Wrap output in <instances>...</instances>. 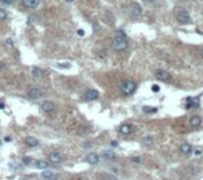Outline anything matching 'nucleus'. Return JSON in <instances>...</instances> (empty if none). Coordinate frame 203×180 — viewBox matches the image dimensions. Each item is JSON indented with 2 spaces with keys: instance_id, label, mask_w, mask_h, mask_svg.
<instances>
[{
  "instance_id": "21",
  "label": "nucleus",
  "mask_w": 203,
  "mask_h": 180,
  "mask_svg": "<svg viewBox=\"0 0 203 180\" xmlns=\"http://www.w3.org/2000/svg\"><path fill=\"white\" fill-rule=\"evenodd\" d=\"M143 112L145 113H156L157 109L156 108H148V106H143Z\"/></svg>"
},
{
  "instance_id": "17",
  "label": "nucleus",
  "mask_w": 203,
  "mask_h": 180,
  "mask_svg": "<svg viewBox=\"0 0 203 180\" xmlns=\"http://www.w3.org/2000/svg\"><path fill=\"white\" fill-rule=\"evenodd\" d=\"M25 144H27L28 147H32V148H33V147L39 145V141H38L35 137H31V135H29V137L25 138Z\"/></svg>"
},
{
  "instance_id": "24",
  "label": "nucleus",
  "mask_w": 203,
  "mask_h": 180,
  "mask_svg": "<svg viewBox=\"0 0 203 180\" xmlns=\"http://www.w3.org/2000/svg\"><path fill=\"white\" fill-rule=\"evenodd\" d=\"M57 67H60V68H68V67H70V64H68V63H58Z\"/></svg>"
},
{
  "instance_id": "31",
  "label": "nucleus",
  "mask_w": 203,
  "mask_h": 180,
  "mask_svg": "<svg viewBox=\"0 0 203 180\" xmlns=\"http://www.w3.org/2000/svg\"><path fill=\"white\" fill-rule=\"evenodd\" d=\"M200 154H202V151H200V150H197V151H195V155H197V156H199V155H200Z\"/></svg>"
},
{
  "instance_id": "33",
  "label": "nucleus",
  "mask_w": 203,
  "mask_h": 180,
  "mask_svg": "<svg viewBox=\"0 0 203 180\" xmlns=\"http://www.w3.org/2000/svg\"><path fill=\"white\" fill-rule=\"evenodd\" d=\"M132 161H133V162H139L141 158H132Z\"/></svg>"
},
{
  "instance_id": "20",
  "label": "nucleus",
  "mask_w": 203,
  "mask_h": 180,
  "mask_svg": "<svg viewBox=\"0 0 203 180\" xmlns=\"http://www.w3.org/2000/svg\"><path fill=\"white\" fill-rule=\"evenodd\" d=\"M142 143H143V145H152L153 144V137H150V135H146V137H143V140H142Z\"/></svg>"
},
{
  "instance_id": "13",
  "label": "nucleus",
  "mask_w": 203,
  "mask_h": 180,
  "mask_svg": "<svg viewBox=\"0 0 203 180\" xmlns=\"http://www.w3.org/2000/svg\"><path fill=\"white\" fill-rule=\"evenodd\" d=\"M202 123H203V120H202V117L200 116H197V115H195V116H192L191 119H189V124L192 126V127H200L202 126Z\"/></svg>"
},
{
  "instance_id": "12",
  "label": "nucleus",
  "mask_w": 203,
  "mask_h": 180,
  "mask_svg": "<svg viewBox=\"0 0 203 180\" xmlns=\"http://www.w3.org/2000/svg\"><path fill=\"white\" fill-rule=\"evenodd\" d=\"M42 177L45 180H57L58 176L56 173H53L52 170H49V169H45V170L42 172Z\"/></svg>"
},
{
  "instance_id": "25",
  "label": "nucleus",
  "mask_w": 203,
  "mask_h": 180,
  "mask_svg": "<svg viewBox=\"0 0 203 180\" xmlns=\"http://www.w3.org/2000/svg\"><path fill=\"white\" fill-rule=\"evenodd\" d=\"M3 4H7V6H10V4H13L15 2V0H0Z\"/></svg>"
},
{
  "instance_id": "9",
  "label": "nucleus",
  "mask_w": 203,
  "mask_h": 180,
  "mask_svg": "<svg viewBox=\"0 0 203 180\" xmlns=\"http://www.w3.org/2000/svg\"><path fill=\"white\" fill-rule=\"evenodd\" d=\"M21 2H22V6H24L25 9H29V10L36 9V7L40 4V0H21Z\"/></svg>"
},
{
  "instance_id": "6",
  "label": "nucleus",
  "mask_w": 203,
  "mask_h": 180,
  "mask_svg": "<svg viewBox=\"0 0 203 180\" xmlns=\"http://www.w3.org/2000/svg\"><path fill=\"white\" fill-rule=\"evenodd\" d=\"M42 95H43V92H42V89H40V88L32 87V88L28 89V98H29V99H39Z\"/></svg>"
},
{
  "instance_id": "16",
  "label": "nucleus",
  "mask_w": 203,
  "mask_h": 180,
  "mask_svg": "<svg viewBox=\"0 0 203 180\" xmlns=\"http://www.w3.org/2000/svg\"><path fill=\"white\" fill-rule=\"evenodd\" d=\"M86 162H88V163H91V165H96L97 162H99V155H97V154H89V155H86Z\"/></svg>"
},
{
  "instance_id": "19",
  "label": "nucleus",
  "mask_w": 203,
  "mask_h": 180,
  "mask_svg": "<svg viewBox=\"0 0 203 180\" xmlns=\"http://www.w3.org/2000/svg\"><path fill=\"white\" fill-rule=\"evenodd\" d=\"M103 158L107 159V161H111V159L115 158V154L111 152V151H103Z\"/></svg>"
},
{
  "instance_id": "2",
  "label": "nucleus",
  "mask_w": 203,
  "mask_h": 180,
  "mask_svg": "<svg viewBox=\"0 0 203 180\" xmlns=\"http://www.w3.org/2000/svg\"><path fill=\"white\" fill-rule=\"evenodd\" d=\"M120 89H121V92L124 95H131L137 89V83L133 80H124L121 85H120Z\"/></svg>"
},
{
  "instance_id": "7",
  "label": "nucleus",
  "mask_w": 203,
  "mask_h": 180,
  "mask_svg": "<svg viewBox=\"0 0 203 180\" xmlns=\"http://www.w3.org/2000/svg\"><path fill=\"white\" fill-rule=\"evenodd\" d=\"M97 98H99V92H97L96 89H86V91L84 92V99H85V101H95Z\"/></svg>"
},
{
  "instance_id": "32",
  "label": "nucleus",
  "mask_w": 203,
  "mask_h": 180,
  "mask_svg": "<svg viewBox=\"0 0 203 180\" xmlns=\"http://www.w3.org/2000/svg\"><path fill=\"white\" fill-rule=\"evenodd\" d=\"M111 145H113V147H117V145H118L117 141H111Z\"/></svg>"
},
{
  "instance_id": "14",
  "label": "nucleus",
  "mask_w": 203,
  "mask_h": 180,
  "mask_svg": "<svg viewBox=\"0 0 203 180\" xmlns=\"http://www.w3.org/2000/svg\"><path fill=\"white\" fill-rule=\"evenodd\" d=\"M179 151H181L184 155H191L192 154V145L188 143H184L181 144V147H179Z\"/></svg>"
},
{
  "instance_id": "35",
  "label": "nucleus",
  "mask_w": 203,
  "mask_h": 180,
  "mask_svg": "<svg viewBox=\"0 0 203 180\" xmlns=\"http://www.w3.org/2000/svg\"><path fill=\"white\" fill-rule=\"evenodd\" d=\"M145 2H148V3H150V2H153V0H145Z\"/></svg>"
},
{
  "instance_id": "18",
  "label": "nucleus",
  "mask_w": 203,
  "mask_h": 180,
  "mask_svg": "<svg viewBox=\"0 0 203 180\" xmlns=\"http://www.w3.org/2000/svg\"><path fill=\"white\" fill-rule=\"evenodd\" d=\"M35 165H36L38 169H40V170H45V169L49 168V162L47 161H42V159H40V161H36V163H35Z\"/></svg>"
},
{
  "instance_id": "11",
  "label": "nucleus",
  "mask_w": 203,
  "mask_h": 180,
  "mask_svg": "<svg viewBox=\"0 0 203 180\" xmlns=\"http://www.w3.org/2000/svg\"><path fill=\"white\" fill-rule=\"evenodd\" d=\"M120 134H122V135H127V134H131V133L133 131V127L130 124V123H122L121 126H120Z\"/></svg>"
},
{
  "instance_id": "26",
  "label": "nucleus",
  "mask_w": 203,
  "mask_h": 180,
  "mask_svg": "<svg viewBox=\"0 0 203 180\" xmlns=\"http://www.w3.org/2000/svg\"><path fill=\"white\" fill-rule=\"evenodd\" d=\"M4 45H6V48H11V46H13V41L11 39H6Z\"/></svg>"
},
{
  "instance_id": "34",
  "label": "nucleus",
  "mask_w": 203,
  "mask_h": 180,
  "mask_svg": "<svg viewBox=\"0 0 203 180\" xmlns=\"http://www.w3.org/2000/svg\"><path fill=\"white\" fill-rule=\"evenodd\" d=\"M4 141H11V137H4Z\"/></svg>"
},
{
  "instance_id": "27",
  "label": "nucleus",
  "mask_w": 203,
  "mask_h": 180,
  "mask_svg": "<svg viewBox=\"0 0 203 180\" xmlns=\"http://www.w3.org/2000/svg\"><path fill=\"white\" fill-rule=\"evenodd\" d=\"M22 162H24V163H27V165H28V163H31V162H32V159H31L29 156H25V158L22 159Z\"/></svg>"
},
{
  "instance_id": "22",
  "label": "nucleus",
  "mask_w": 203,
  "mask_h": 180,
  "mask_svg": "<svg viewBox=\"0 0 203 180\" xmlns=\"http://www.w3.org/2000/svg\"><path fill=\"white\" fill-rule=\"evenodd\" d=\"M102 177H103V180H117V179H115V176H113V174H109V173L102 174Z\"/></svg>"
},
{
  "instance_id": "8",
  "label": "nucleus",
  "mask_w": 203,
  "mask_h": 180,
  "mask_svg": "<svg viewBox=\"0 0 203 180\" xmlns=\"http://www.w3.org/2000/svg\"><path fill=\"white\" fill-rule=\"evenodd\" d=\"M61 155L58 152H50L47 155V162L49 163H53V165H58V163H60L61 162Z\"/></svg>"
},
{
  "instance_id": "37",
  "label": "nucleus",
  "mask_w": 203,
  "mask_h": 180,
  "mask_svg": "<svg viewBox=\"0 0 203 180\" xmlns=\"http://www.w3.org/2000/svg\"><path fill=\"white\" fill-rule=\"evenodd\" d=\"M67 2H71V0H67Z\"/></svg>"
},
{
  "instance_id": "15",
  "label": "nucleus",
  "mask_w": 203,
  "mask_h": 180,
  "mask_svg": "<svg viewBox=\"0 0 203 180\" xmlns=\"http://www.w3.org/2000/svg\"><path fill=\"white\" fill-rule=\"evenodd\" d=\"M31 76H32V78H35V80H40V78L43 77L42 68H39V67H32V70H31Z\"/></svg>"
},
{
  "instance_id": "30",
  "label": "nucleus",
  "mask_w": 203,
  "mask_h": 180,
  "mask_svg": "<svg viewBox=\"0 0 203 180\" xmlns=\"http://www.w3.org/2000/svg\"><path fill=\"white\" fill-rule=\"evenodd\" d=\"M4 70V63L3 61H0V71H3Z\"/></svg>"
},
{
  "instance_id": "28",
  "label": "nucleus",
  "mask_w": 203,
  "mask_h": 180,
  "mask_svg": "<svg viewBox=\"0 0 203 180\" xmlns=\"http://www.w3.org/2000/svg\"><path fill=\"white\" fill-rule=\"evenodd\" d=\"M152 91H153V92H159V91H160V88H159V85H153V87H152Z\"/></svg>"
},
{
  "instance_id": "3",
  "label": "nucleus",
  "mask_w": 203,
  "mask_h": 180,
  "mask_svg": "<svg viewBox=\"0 0 203 180\" xmlns=\"http://www.w3.org/2000/svg\"><path fill=\"white\" fill-rule=\"evenodd\" d=\"M175 17H177V21H178L179 24H186V22L191 21V15H189V13L186 11V10H178Z\"/></svg>"
},
{
  "instance_id": "36",
  "label": "nucleus",
  "mask_w": 203,
  "mask_h": 180,
  "mask_svg": "<svg viewBox=\"0 0 203 180\" xmlns=\"http://www.w3.org/2000/svg\"><path fill=\"white\" fill-rule=\"evenodd\" d=\"M202 55H203V49H202Z\"/></svg>"
},
{
  "instance_id": "10",
  "label": "nucleus",
  "mask_w": 203,
  "mask_h": 180,
  "mask_svg": "<svg viewBox=\"0 0 203 180\" xmlns=\"http://www.w3.org/2000/svg\"><path fill=\"white\" fill-rule=\"evenodd\" d=\"M55 108L56 106L52 101H43L42 105H40V109H42L45 113H52L53 110H55Z\"/></svg>"
},
{
  "instance_id": "23",
  "label": "nucleus",
  "mask_w": 203,
  "mask_h": 180,
  "mask_svg": "<svg viewBox=\"0 0 203 180\" xmlns=\"http://www.w3.org/2000/svg\"><path fill=\"white\" fill-rule=\"evenodd\" d=\"M7 18V11L3 9H0V21H3V20Z\"/></svg>"
},
{
  "instance_id": "29",
  "label": "nucleus",
  "mask_w": 203,
  "mask_h": 180,
  "mask_svg": "<svg viewBox=\"0 0 203 180\" xmlns=\"http://www.w3.org/2000/svg\"><path fill=\"white\" fill-rule=\"evenodd\" d=\"M78 35H79V37H84V35H85L84 29H78Z\"/></svg>"
},
{
  "instance_id": "5",
  "label": "nucleus",
  "mask_w": 203,
  "mask_h": 180,
  "mask_svg": "<svg viewBox=\"0 0 203 180\" xmlns=\"http://www.w3.org/2000/svg\"><path fill=\"white\" fill-rule=\"evenodd\" d=\"M130 13L133 18H138V17L142 15V9H141V6L138 3H131L130 4Z\"/></svg>"
},
{
  "instance_id": "4",
  "label": "nucleus",
  "mask_w": 203,
  "mask_h": 180,
  "mask_svg": "<svg viewBox=\"0 0 203 180\" xmlns=\"http://www.w3.org/2000/svg\"><path fill=\"white\" fill-rule=\"evenodd\" d=\"M155 77L157 80H160V81H166V83H168L171 80V74L166 70H161V68H159V70L155 71Z\"/></svg>"
},
{
  "instance_id": "1",
  "label": "nucleus",
  "mask_w": 203,
  "mask_h": 180,
  "mask_svg": "<svg viewBox=\"0 0 203 180\" xmlns=\"http://www.w3.org/2000/svg\"><path fill=\"white\" fill-rule=\"evenodd\" d=\"M111 48L114 50H117V52H122V50H125L128 48V39H127V35H125L124 31H121V29L115 31V34L111 41Z\"/></svg>"
}]
</instances>
